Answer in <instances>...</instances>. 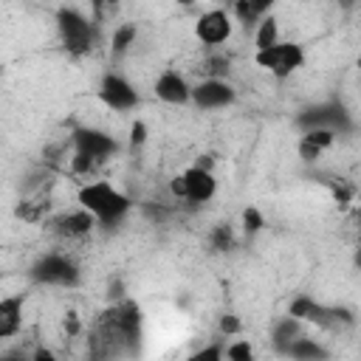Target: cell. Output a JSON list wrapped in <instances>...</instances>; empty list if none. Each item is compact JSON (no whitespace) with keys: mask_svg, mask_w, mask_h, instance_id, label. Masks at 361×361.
<instances>
[{"mask_svg":"<svg viewBox=\"0 0 361 361\" xmlns=\"http://www.w3.org/2000/svg\"><path fill=\"white\" fill-rule=\"evenodd\" d=\"M76 203L96 217L99 226H116L133 209V200L110 180H87L76 192Z\"/></svg>","mask_w":361,"mask_h":361,"instance_id":"6da1fadb","label":"cell"},{"mask_svg":"<svg viewBox=\"0 0 361 361\" xmlns=\"http://www.w3.org/2000/svg\"><path fill=\"white\" fill-rule=\"evenodd\" d=\"M141 338V310L135 302H118L102 319L99 344L104 353H133Z\"/></svg>","mask_w":361,"mask_h":361,"instance_id":"7a4b0ae2","label":"cell"},{"mask_svg":"<svg viewBox=\"0 0 361 361\" xmlns=\"http://www.w3.org/2000/svg\"><path fill=\"white\" fill-rule=\"evenodd\" d=\"M71 141H73V169L76 172H90L96 164L113 158L118 149V141L113 135H107L104 130H93V127L73 130Z\"/></svg>","mask_w":361,"mask_h":361,"instance_id":"3957f363","label":"cell"},{"mask_svg":"<svg viewBox=\"0 0 361 361\" xmlns=\"http://www.w3.org/2000/svg\"><path fill=\"white\" fill-rule=\"evenodd\" d=\"M169 192L178 200L189 203V206H203V203H209L217 195V178H214L212 166L192 164V166H186L183 172H178L172 178Z\"/></svg>","mask_w":361,"mask_h":361,"instance_id":"277c9868","label":"cell"},{"mask_svg":"<svg viewBox=\"0 0 361 361\" xmlns=\"http://www.w3.org/2000/svg\"><path fill=\"white\" fill-rule=\"evenodd\" d=\"M56 31H59L65 51L73 56H82L96 45V23L87 20L79 8L62 6L56 11Z\"/></svg>","mask_w":361,"mask_h":361,"instance_id":"5b68a950","label":"cell"},{"mask_svg":"<svg viewBox=\"0 0 361 361\" xmlns=\"http://www.w3.org/2000/svg\"><path fill=\"white\" fill-rule=\"evenodd\" d=\"M28 276L37 285H48V288H76L82 279V271L68 254L48 251L34 259V265L28 268Z\"/></svg>","mask_w":361,"mask_h":361,"instance_id":"8992f818","label":"cell"},{"mask_svg":"<svg viewBox=\"0 0 361 361\" xmlns=\"http://www.w3.org/2000/svg\"><path fill=\"white\" fill-rule=\"evenodd\" d=\"M288 313L299 322H310L316 327H324V330H336V327H347L355 322V316L347 310V307H336V305H322L310 296H296L288 307Z\"/></svg>","mask_w":361,"mask_h":361,"instance_id":"52a82bcc","label":"cell"},{"mask_svg":"<svg viewBox=\"0 0 361 361\" xmlns=\"http://www.w3.org/2000/svg\"><path fill=\"white\" fill-rule=\"evenodd\" d=\"M254 62L259 68H265L271 76L276 79H288L293 76L302 65H305V48L299 42H290V39H279L276 45L265 48V51H257L254 54Z\"/></svg>","mask_w":361,"mask_h":361,"instance_id":"ba28073f","label":"cell"},{"mask_svg":"<svg viewBox=\"0 0 361 361\" xmlns=\"http://www.w3.org/2000/svg\"><path fill=\"white\" fill-rule=\"evenodd\" d=\"M296 124L302 127V133L307 130H330V133H347L353 127L350 113L341 102H319L310 107H302L296 116Z\"/></svg>","mask_w":361,"mask_h":361,"instance_id":"9c48e42d","label":"cell"},{"mask_svg":"<svg viewBox=\"0 0 361 361\" xmlns=\"http://www.w3.org/2000/svg\"><path fill=\"white\" fill-rule=\"evenodd\" d=\"M99 99L113 113H130L138 107V90L135 85L121 73H104L99 82Z\"/></svg>","mask_w":361,"mask_h":361,"instance_id":"30bf717a","label":"cell"},{"mask_svg":"<svg viewBox=\"0 0 361 361\" xmlns=\"http://www.w3.org/2000/svg\"><path fill=\"white\" fill-rule=\"evenodd\" d=\"M231 31H234V20L226 8H209L195 20V37L209 48L223 45L231 37Z\"/></svg>","mask_w":361,"mask_h":361,"instance_id":"8fae6325","label":"cell"},{"mask_svg":"<svg viewBox=\"0 0 361 361\" xmlns=\"http://www.w3.org/2000/svg\"><path fill=\"white\" fill-rule=\"evenodd\" d=\"M237 102V90L228 79H200L192 87V104L200 110H223Z\"/></svg>","mask_w":361,"mask_h":361,"instance_id":"7c38bea8","label":"cell"},{"mask_svg":"<svg viewBox=\"0 0 361 361\" xmlns=\"http://www.w3.org/2000/svg\"><path fill=\"white\" fill-rule=\"evenodd\" d=\"M192 87L189 79L175 71V68H166L158 73L155 85H152V93L164 102V104H192Z\"/></svg>","mask_w":361,"mask_h":361,"instance_id":"4fadbf2b","label":"cell"},{"mask_svg":"<svg viewBox=\"0 0 361 361\" xmlns=\"http://www.w3.org/2000/svg\"><path fill=\"white\" fill-rule=\"evenodd\" d=\"M96 226H99L96 217L90 212H85L82 206H76V209H71V212H65V214H59V217L51 220V231L56 237H62V240H82Z\"/></svg>","mask_w":361,"mask_h":361,"instance_id":"5bb4252c","label":"cell"},{"mask_svg":"<svg viewBox=\"0 0 361 361\" xmlns=\"http://www.w3.org/2000/svg\"><path fill=\"white\" fill-rule=\"evenodd\" d=\"M23 330V296L0 299V338H14Z\"/></svg>","mask_w":361,"mask_h":361,"instance_id":"9a60e30c","label":"cell"},{"mask_svg":"<svg viewBox=\"0 0 361 361\" xmlns=\"http://www.w3.org/2000/svg\"><path fill=\"white\" fill-rule=\"evenodd\" d=\"M299 336H302V322L293 319L290 313L282 316V319H276V322L271 324V344H274V350H276L279 355H285L288 347H290Z\"/></svg>","mask_w":361,"mask_h":361,"instance_id":"2e32d148","label":"cell"},{"mask_svg":"<svg viewBox=\"0 0 361 361\" xmlns=\"http://www.w3.org/2000/svg\"><path fill=\"white\" fill-rule=\"evenodd\" d=\"M333 141H336V133H330V130H307V133H302V138H299L302 161H316L324 149L333 147Z\"/></svg>","mask_w":361,"mask_h":361,"instance_id":"e0dca14e","label":"cell"},{"mask_svg":"<svg viewBox=\"0 0 361 361\" xmlns=\"http://www.w3.org/2000/svg\"><path fill=\"white\" fill-rule=\"evenodd\" d=\"M285 358H290V361H327L330 353H327V347H324L322 341H316V338H310V336L302 333V336L288 347Z\"/></svg>","mask_w":361,"mask_h":361,"instance_id":"ac0fdd59","label":"cell"},{"mask_svg":"<svg viewBox=\"0 0 361 361\" xmlns=\"http://www.w3.org/2000/svg\"><path fill=\"white\" fill-rule=\"evenodd\" d=\"M231 11H234V17H237L240 23H245V25H259V23L271 14V3H268V0H237V3L231 6Z\"/></svg>","mask_w":361,"mask_h":361,"instance_id":"d6986e66","label":"cell"},{"mask_svg":"<svg viewBox=\"0 0 361 361\" xmlns=\"http://www.w3.org/2000/svg\"><path fill=\"white\" fill-rule=\"evenodd\" d=\"M276 42H279V25H276V17L268 14L254 31V45H257V51H265V48H271Z\"/></svg>","mask_w":361,"mask_h":361,"instance_id":"ffe728a7","label":"cell"},{"mask_svg":"<svg viewBox=\"0 0 361 361\" xmlns=\"http://www.w3.org/2000/svg\"><path fill=\"white\" fill-rule=\"evenodd\" d=\"M226 361H257L254 344L248 338H231L226 344Z\"/></svg>","mask_w":361,"mask_h":361,"instance_id":"44dd1931","label":"cell"},{"mask_svg":"<svg viewBox=\"0 0 361 361\" xmlns=\"http://www.w3.org/2000/svg\"><path fill=\"white\" fill-rule=\"evenodd\" d=\"M135 37H138V31H135V25L133 23H124V25H118L116 31H113V54H127L130 51V45L135 42Z\"/></svg>","mask_w":361,"mask_h":361,"instance_id":"7402d4cb","label":"cell"},{"mask_svg":"<svg viewBox=\"0 0 361 361\" xmlns=\"http://www.w3.org/2000/svg\"><path fill=\"white\" fill-rule=\"evenodd\" d=\"M183 361H226V344H220V341L203 344L195 353H189Z\"/></svg>","mask_w":361,"mask_h":361,"instance_id":"603a6c76","label":"cell"},{"mask_svg":"<svg viewBox=\"0 0 361 361\" xmlns=\"http://www.w3.org/2000/svg\"><path fill=\"white\" fill-rule=\"evenodd\" d=\"M209 245H212L214 251H228V248L234 245V234H231V226H226V223L214 226V228H212V234H209Z\"/></svg>","mask_w":361,"mask_h":361,"instance_id":"cb8c5ba5","label":"cell"},{"mask_svg":"<svg viewBox=\"0 0 361 361\" xmlns=\"http://www.w3.org/2000/svg\"><path fill=\"white\" fill-rule=\"evenodd\" d=\"M240 220H243V231H245V234H257V231H262V226H265V217H262V212H259L257 206H245Z\"/></svg>","mask_w":361,"mask_h":361,"instance_id":"d4e9b609","label":"cell"},{"mask_svg":"<svg viewBox=\"0 0 361 361\" xmlns=\"http://www.w3.org/2000/svg\"><path fill=\"white\" fill-rule=\"evenodd\" d=\"M31 361H59V355H56L51 347H45V344H37V347L31 350Z\"/></svg>","mask_w":361,"mask_h":361,"instance_id":"484cf974","label":"cell"},{"mask_svg":"<svg viewBox=\"0 0 361 361\" xmlns=\"http://www.w3.org/2000/svg\"><path fill=\"white\" fill-rule=\"evenodd\" d=\"M130 141H133L135 147H141V144L147 141V127H144V121H135V124L130 127Z\"/></svg>","mask_w":361,"mask_h":361,"instance_id":"4316f807","label":"cell"},{"mask_svg":"<svg viewBox=\"0 0 361 361\" xmlns=\"http://www.w3.org/2000/svg\"><path fill=\"white\" fill-rule=\"evenodd\" d=\"M220 333L237 336V333H240V322H237L234 316H223V319H220Z\"/></svg>","mask_w":361,"mask_h":361,"instance_id":"83f0119b","label":"cell"},{"mask_svg":"<svg viewBox=\"0 0 361 361\" xmlns=\"http://www.w3.org/2000/svg\"><path fill=\"white\" fill-rule=\"evenodd\" d=\"M0 361H31V353H23V350H8L3 353Z\"/></svg>","mask_w":361,"mask_h":361,"instance_id":"f1b7e54d","label":"cell"},{"mask_svg":"<svg viewBox=\"0 0 361 361\" xmlns=\"http://www.w3.org/2000/svg\"><path fill=\"white\" fill-rule=\"evenodd\" d=\"M355 265L361 268V245H358V251H355Z\"/></svg>","mask_w":361,"mask_h":361,"instance_id":"f546056e","label":"cell"},{"mask_svg":"<svg viewBox=\"0 0 361 361\" xmlns=\"http://www.w3.org/2000/svg\"><path fill=\"white\" fill-rule=\"evenodd\" d=\"M358 68H361V54H358Z\"/></svg>","mask_w":361,"mask_h":361,"instance_id":"4dcf8cb0","label":"cell"}]
</instances>
